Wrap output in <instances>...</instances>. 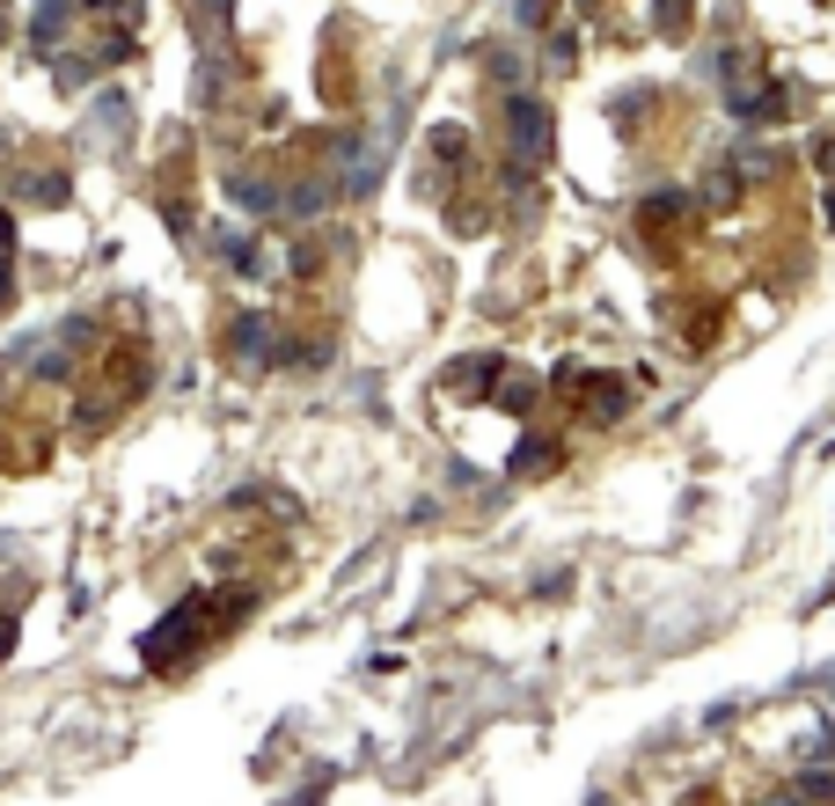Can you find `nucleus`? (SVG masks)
Wrapping results in <instances>:
<instances>
[{"mask_svg": "<svg viewBox=\"0 0 835 806\" xmlns=\"http://www.w3.org/2000/svg\"><path fill=\"white\" fill-rule=\"evenodd\" d=\"M8 235H16V228H8V213H0V249H8Z\"/></svg>", "mask_w": 835, "mask_h": 806, "instance_id": "f257e3e1", "label": "nucleus"}]
</instances>
